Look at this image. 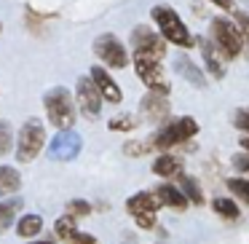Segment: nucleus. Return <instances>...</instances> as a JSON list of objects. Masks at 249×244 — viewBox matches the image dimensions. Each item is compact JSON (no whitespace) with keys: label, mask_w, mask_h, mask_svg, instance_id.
<instances>
[{"label":"nucleus","mask_w":249,"mask_h":244,"mask_svg":"<svg viewBox=\"0 0 249 244\" xmlns=\"http://www.w3.org/2000/svg\"><path fill=\"white\" fill-rule=\"evenodd\" d=\"M196 134H198V121H196L193 115H182V118H177V121H169V124L158 126V129L147 137V142H150L153 150L166 153V150H174V148H182L185 142H190Z\"/></svg>","instance_id":"f257e3e1"},{"label":"nucleus","mask_w":249,"mask_h":244,"mask_svg":"<svg viewBox=\"0 0 249 244\" xmlns=\"http://www.w3.org/2000/svg\"><path fill=\"white\" fill-rule=\"evenodd\" d=\"M43 108H46V118L54 129H72L75 124V115H78V108H75V99L72 94L67 92L65 86H54L43 94Z\"/></svg>","instance_id":"f03ea898"},{"label":"nucleus","mask_w":249,"mask_h":244,"mask_svg":"<svg viewBox=\"0 0 249 244\" xmlns=\"http://www.w3.org/2000/svg\"><path fill=\"white\" fill-rule=\"evenodd\" d=\"M150 17H153L158 33H161V38L166 40V43H174V46H179V49H190V46H193V35H190V30L185 27V22L179 19V14L174 11V8L153 6Z\"/></svg>","instance_id":"7ed1b4c3"},{"label":"nucleus","mask_w":249,"mask_h":244,"mask_svg":"<svg viewBox=\"0 0 249 244\" xmlns=\"http://www.w3.org/2000/svg\"><path fill=\"white\" fill-rule=\"evenodd\" d=\"M46 148V126L40 118H27L17 137V161L30 164L43 153Z\"/></svg>","instance_id":"20e7f679"},{"label":"nucleus","mask_w":249,"mask_h":244,"mask_svg":"<svg viewBox=\"0 0 249 244\" xmlns=\"http://www.w3.org/2000/svg\"><path fill=\"white\" fill-rule=\"evenodd\" d=\"M131 51H134V56H147V59L161 62L166 56V43L150 24H137L131 30Z\"/></svg>","instance_id":"39448f33"},{"label":"nucleus","mask_w":249,"mask_h":244,"mask_svg":"<svg viewBox=\"0 0 249 244\" xmlns=\"http://www.w3.org/2000/svg\"><path fill=\"white\" fill-rule=\"evenodd\" d=\"M209 35H212V43L225 54V59H236L241 54V35H238V27L233 22H228L222 17L212 19Z\"/></svg>","instance_id":"423d86ee"},{"label":"nucleus","mask_w":249,"mask_h":244,"mask_svg":"<svg viewBox=\"0 0 249 244\" xmlns=\"http://www.w3.org/2000/svg\"><path fill=\"white\" fill-rule=\"evenodd\" d=\"M94 54L102 59V65L113 67V70H124L129 65V51L118 40V35H113V33H102L94 40Z\"/></svg>","instance_id":"0eeeda50"},{"label":"nucleus","mask_w":249,"mask_h":244,"mask_svg":"<svg viewBox=\"0 0 249 244\" xmlns=\"http://www.w3.org/2000/svg\"><path fill=\"white\" fill-rule=\"evenodd\" d=\"M83 150V140L81 134H78L75 129H59L56 131V137L49 142V148H46V156L51 158V161H72V158H78V153Z\"/></svg>","instance_id":"6e6552de"},{"label":"nucleus","mask_w":249,"mask_h":244,"mask_svg":"<svg viewBox=\"0 0 249 244\" xmlns=\"http://www.w3.org/2000/svg\"><path fill=\"white\" fill-rule=\"evenodd\" d=\"M102 102L105 99L99 97L97 86H94V81L89 75H81L75 83V108L81 110L83 118L89 121H97L99 115H102Z\"/></svg>","instance_id":"1a4fd4ad"},{"label":"nucleus","mask_w":249,"mask_h":244,"mask_svg":"<svg viewBox=\"0 0 249 244\" xmlns=\"http://www.w3.org/2000/svg\"><path fill=\"white\" fill-rule=\"evenodd\" d=\"M134 70H137V75H140V81L145 83V86L150 89V92L169 97L172 86H169V81H166V75H163L161 62H158V59H147V56H134Z\"/></svg>","instance_id":"9d476101"},{"label":"nucleus","mask_w":249,"mask_h":244,"mask_svg":"<svg viewBox=\"0 0 249 244\" xmlns=\"http://www.w3.org/2000/svg\"><path fill=\"white\" fill-rule=\"evenodd\" d=\"M140 115L147 121V124L153 126H163L169 124V115H172V108H169V99L163 97V94H145V97L140 99Z\"/></svg>","instance_id":"9b49d317"},{"label":"nucleus","mask_w":249,"mask_h":244,"mask_svg":"<svg viewBox=\"0 0 249 244\" xmlns=\"http://www.w3.org/2000/svg\"><path fill=\"white\" fill-rule=\"evenodd\" d=\"M89 78L94 81V86H97L99 97H102L105 102H110V105H121V102H124V92H121V86L115 83V78L110 75L102 65H94L91 70H89Z\"/></svg>","instance_id":"f8f14e48"},{"label":"nucleus","mask_w":249,"mask_h":244,"mask_svg":"<svg viewBox=\"0 0 249 244\" xmlns=\"http://www.w3.org/2000/svg\"><path fill=\"white\" fill-rule=\"evenodd\" d=\"M198 49H201V56H204V65H206V73H209L212 78H217V81H222L228 73V59L225 54H222L220 49H217L214 43H212V38H198Z\"/></svg>","instance_id":"ddd939ff"},{"label":"nucleus","mask_w":249,"mask_h":244,"mask_svg":"<svg viewBox=\"0 0 249 244\" xmlns=\"http://www.w3.org/2000/svg\"><path fill=\"white\" fill-rule=\"evenodd\" d=\"M185 172V164L179 156H174V153H161V156L153 161V174L161 180H177L179 174Z\"/></svg>","instance_id":"4468645a"},{"label":"nucleus","mask_w":249,"mask_h":244,"mask_svg":"<svg viewBox=\"0 0 249 244\" xmlns=\"http://www.w3.org/2000/svg\"><path fill=\"white\" fill-rule=\"evenodd\" d=\"M153 193L158 196V201H161V206H169V209H177L182 212L185 206H188V199H185V193L179 190V185L174 183H161Z\"/></svg>","instance_id":"2eb2a0df"},{"label":"nucleus","mask_w":249,"mask_h":244,"mask_svg":"<svg viewBox=\"0 0 249 244\" xmlns=\"http://www.w3.org/2000/svg\"><path fill=\"white\" fill-rule=\"evenodd\" d=\"M158 206H161V201H158V196L153 190H140V193L126 199V212L131 217L142 215V212H158Z\"/></svg>","instance_id":"dca6fc26"},{"label":"nucleus","mask_w":249,"mask_h":244,"mask_svg":"<svg viewBox=\"0 0 249 244\" xmlns=\"http://www.w3.org/2000/svg\"><path fill=\"white\" fill-rule=\"evenodd\" d=\"M174 70H177L179 75H182L185 81L190 83V86H196V89H204V86H206L204 70H201V67L196 65L193 59H188V56H177V59H174Z\"/></svg>","instance_id":"f3484780"},{"label":"nucleus","mask_w":249,"mask_h":244,"mask_svg":"<svg viewBox=\"0 0 249 244\" xmlns=\"http://www.w3.org/2000/svg\"><path fill=\"white\" fill-rule=\"evenodd\" d=\"M24 209V201L19 196H11V199H0V236L19 220V212Z\"/></svg>","instance_id":"a211bd4d"},{"label":"nucleus","mask_w":249,"mask_h":244,"mask_svg":"<svg viewBox=\"0 0 249 244\" xmlns=\"http://www.w3.org/2000/svg\"><path fill=\"white\" fill-rule=\"evenodd\" d=\"M19 190H22V174H19V169L3 164L0 167V199H8V196L19 193Z\"/></svg>","instance_id":"6ab92c4d"},{"label":"nucleus","mask_w":249,"mask_h":244,"mask_svg":"<svg viewBox=\"0 0 249 244\" xmlns=\"http://www.w3.org/2000/svg\"><path fill=\"white\" fill-rule=\"evenodd\" d=\"M177 183H179V190L185 193V199H188V204H196V206H204L206 204V196H204V190H201L198 180H193L190 174L182 172L177 177Z\"/></svg>","instance_id":"aec40b11"},{"label":"nucleus","mask_w":249,"mask_h":244,"mask_svg":"<svg viewBox=\"0 0 249 244\" xmlns=\"http://www.w3.org/2000/svg\"><path fill=\"white\" fill-rule=\"evenodd\" d=\"M43 231V217L35 215V212H27V215H19L17 220V233L22 239H33Z\"/></svg>","instance_id":"412c9836"},{"label":"nucleus","mask_w":249,"mask_h":244,"mask_svg":"<svg viewBox=\"0 0 249 244\" xmlns=\"http://www.w3.org/2000/svg\"><path fill=\"white\" fill-rule=\"evenodd\" d=\"M212 209H214L222 220H231V223L241 217V209H238V204L231 196H214V199H212Z\"/></svg>","instance_id":"4be33fe9"},{"label":"nucleus","mask_w":249,"mask_h":244,"mask_svg":"<svg viewBox=\"0 0 249 244\" xmlns=\"http://www.w3.org/2000/svg\"><path fill=\"white\" fill-rule=\"evenodd\" d=\"M75 233H78V220H75V217L62 215L59 220L54 223V236L59 239V242H67V244H70Z\"/></svg>","instance_id":"5701e85b"},{"label":"nucleus","mask_w":249,"mask_h":244,"mask_svg":"<svg viewBox=\"0 0 249 244\" xmlns=\"http://www.w3.org/2000/svg\"><path fill=\"white\" fill-rule=\"evenodd\" d=\"M225 185H228V193H231L233 199L249 204V180L247 177H241V174H238V177H228Z\"/></svg>","instance_id":"b1692460"},{"label":"nucleus","mask_w":249,"mask_h":244,"mask_svg":"<svg viewBox=\"0 0 249 244\" xmlns=\"http://www.w3.org/2000/svg\"><path fill=\"white\" fill-rule=\"evenodd\" d=\"M137 126H140V118L131 115V113H118V115H113V118L107 121L110 131H134Z\"/></svg>","instance_id":"393cba45"},{"label":"nucleus","mask_w":249,"mask_h":244,"mask_svg":"<svg viewBox=\"0 0 249 244\" xmlns=\"http://www.w3.org/2000/svg\"><path fill=\"white\" fill-rule=\"evenodd\" d=\"M236 14V27H238V35H241V54L249 59V14L244 11H233Z\"/></svg>","instance_id":"a878e982"},{"label":"nucleus","mask_w":249,"mask_h":244,"mask_svg":"<svg viewBox=\"0 0 249 244\" xmlns=\"http://www.w3.org/2000/svg\"><path fill=\"white\" fill-rule=\"evenodd\" d=\"M91 212H94V206L89 204L86 199H72V201H67V206H65V215L75 217V220H83V217H89Z\"/></svg>","instance_id":"bb28decb"},{"label":"nucleus","mask_w":249,"mask_h":244,"mask_svg":"<svg viewBox=\"0 0 249 244\" xmlns=\"http://www.w3.org/2000/svg\"><path fill=\"white\" fill-rule=\"evenodd\" d=\"M14 148V126L11 121H0V156H6V153H11Z\"/></svg>","instance_id":"cd10ccee"},{"label":"nucleus","mask_w":249,"mask_h":244,"mask_svg":"<svg viewBox=\"0 0 249 244\" xmlns=\"http://www.w3.org/2000/svg\"><path fill=\"white\" fill-rule=\"evenodd\" d=\"M153 148H150V142L147 140H129L124 145V153L126 156H131V158H140V156H145V153H150Z\"/></svg>","instance_id":"c85d7f7f"},{"label":"nucleus","mask_w":249,"mask_h":244,"mask_svg":"<svg viewBox=\"0 0 249 244\" xmlns=\"http://www.w3.org/2000/svg\"><path fill=\"white\" fill-rule=\"evenodd\" d=\"M231 164H233L236 172H241V177L249 180V153H236V156L231 158Z\"/></svg>","instance_id":"c756f323"},{"label":"nucleus","mask_w":249,"mask_h":244,"mask_svg":"<svg viewBox=\"0 0 249 244\" xmlns=\"http://www.w3.org/2000/svg\"><path fill=\"white\" fill-rule=\"evenodd\" d=\"M233 124H236V129L241 131V134H249V108H238Z\"/></svg>","instance_id":"7c9ffc66"},{"label":"nucleus","mask_w":249,"mask_h":244,"mask_svg":"<svg viewBox=\"0 0 249 244\" xmlns=\"http://www.w3.org/2000/svg\"><path fill=\"white\" fill-rule=\"evenodd\" d=\"M134 223H137V228H142V231H150V228H156V212L134 215Z\"/></svg>","instance_id":"2f4dec72"},{"label":"nucleus","mask_w":249,"mask_h":244,"mask_svg":"<svg viewBox=\"0 0 249 244\" xmlns=\"http://www.w3.org/2000/svg\"><path fill=\"white\" fill-rule=\"evenodd\" d=\"M70 244H99V242L91 236V233H81V231H78L75 236H72V242H70Z\"/></svg>","instance_id":"473e14b6"},{"label":"nucleus","mask_w":249,"mask_h":244,"mask_svg":"<svg viewBox=\"0 0 249 244\" xmlns=\"http://www.w3.org/2000/svg\"><path fill=\"white\" fill-rule=\"evenodd\" d=\"M209 3H214L222 11H236V3H233V0H209Z\"/></svg>","instance_id":"72a5a7b5"},{"label":"nucleus","mask_w":249,"mask_h":244,"mask_svg":"<svg viewBox=\"0 0 249 244\" xmlns=\"http://www.w3.org/2000/svg\"><path fill=\"white\" fill-rule=\"evenodd\" d=\"M30 244H56V239H35V242H30Z\"/></svg>","instance_id":"f704fd0d"},{"label":"nucleus","mask_w":249,"mask_h":244,"mask_svg":"<svg viewBox=\"0 0 249 244\" xmlns=\"http://www.w3.org/2000/svg\"><path fill=\"white\" fill-rule=\"evenodd\" d=\"M241 148H244V153H249V134L241 137Z\"/></svg>","instance_id":"c9c22d12"},{"label":"nucleus","mask_w":249,"mask_h":244,"mask_svg":"<svg viewBox=\"0 0 249 244\" xmlns=\"http://www.w3.org/2000/svg\"><path fill=\"white\" fill-rule=\"evenodd\" d=\"M0 30H3V24H0Z\"/></svg>","instance_id":"e433bc0d"}]
</instances>
